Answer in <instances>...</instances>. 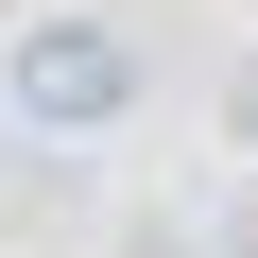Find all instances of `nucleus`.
I'll list each match as a JSON object with an SVG mask.
<instances>
[{
    "label": "nucleus",
    "mask_w": 258,
    "mask_h": 258,
    "mask_svg": "<svg viewBox=\"0 0 258 258\" xmlns=\"http://www.w3.org/2000/svg\"><path fill=\"white\" fill-rule=\"evenodd\" d=\"M0 138H18V103H0Z\"/></svg>",
    "instance_id": "20e7f679"
},
{
    "label": "nucleus",
    "mask_w": 258,
    "mask_h": 258,
    "mask_svg": "<svg viewBox=\"0 0 258 258\" xmlns=\"http://www.w3.org/2000/svg\"><path fill=\"white\" fill-rule=\"evenodd\" d=\"M120 258H207V241H189V224H138V241H120Z\"/></svg>",
    "instance_id": "7ed1b4c3"
},
{
    "label": "nucleus",
    "mask_w": 258,
    "mask_h": 258,
    "mask_svg": "<svg viewBox=\"0 0 258 258\" xmlns=\"http://www.w3.org/2000/svg\"><path fill=\"white\" fill-rule=\"evenodd\" d=\"M0 103H18V138H103V120H138V35L103 0H52L0 35Z\"/></svg>",
    "instance_id": "f257e3e1"
},
{
    "label": "nucleus",
    "mask_w": 258,
    "mask_h": 258,
    "mask_svg": "<svg viewBox=\"0 0 258 258\" xmlns=\"http://www.w3.org/2000/svg\"><path fill=\"white\" fill-rule=\"evenodd\" d=\"M224 138H241V155H258V52H241V69H224Z\"/></svg>",
    "instance_id": "f03ea898"
}]
</instances>
